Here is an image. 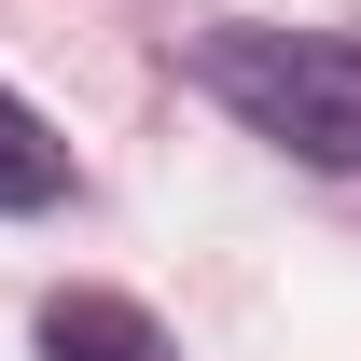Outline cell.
<instances>
[{
	"mask_svg": "<svg viewBox=\"0 0 361 361\" xmlns=\"http://www.w3.org/2000/svg\"><path fill=\"white\" fill-rule=\"evenodd\" d=\"M195 84L292 167L361 180V28H209Z\"/></svg>",
	"mask_w": 361,
	"mask_h": 361,
	"instance_id": "cell-1",
	"label": "cell"
},
{
	"mask_svg": "<svg viewBox=\"0 0 361 361\" xmlns=\"http://www.w3.org/2000/svg\"><path fill=\"white\" fill-rule=\"evenodd\" d=\"M42 361H180V348L153 334V306H126V292H56L42 306Z\"/></svg>",
	"mask_w": 361,
	"mask_h": 361,
	"instance_id": "cell-2",
	"label": "cell"
},
{
	"mask_svg": "<svg viewBox=\"0 0 361 361\" xmlns=\"http://www.w3.org/2000/svg\"><path fill=\"white\" fill-rule=\"evenodd\" d=\"M56 195H70V139L0 84V223H28V209H56Z\"/></svg>",
	"mask_w": 361,
	"mask_h": 361,
	"instance_id": "cell-3",
	"label": "cell"
}]
</instances>
